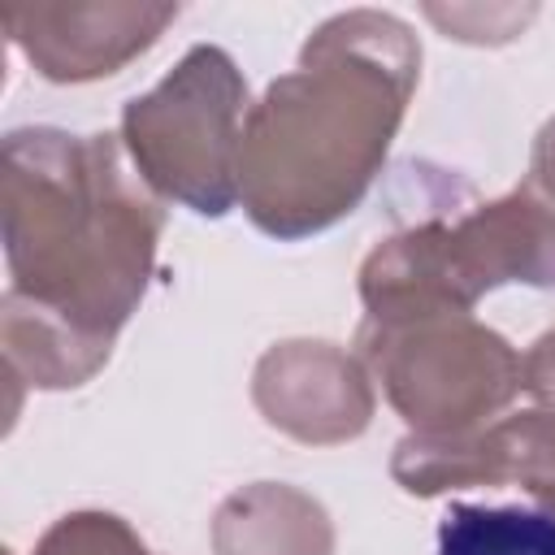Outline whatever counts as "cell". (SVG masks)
I'll use <instances>...</instances> for the list:
<instances>
[{
	"mask_svg": "<svg viewBox=\"0 0 555 555\" xmlns=\"http://www.w3.org/2000/svg\"><path fill=\"white\" fill-rule=\"evenodd\" d=\"M412 494H442L451 486L520 481L555 512V421L546 412H512L468 438H403L390 464Z\"/></svg>",
	"mask_w": 555,
	"mask_h": 555,
	"instance_id": "8992f818",
	"label": "cell"
},
{
	"mask_svg": "<svg viewBox=\"0 0 555 555\" xmlns=\"http://www.w3.org/2000/svg\"><path fill=\"white\" fill-rule=\"evenodd\" d=\"M356 347L421 438H468L525 390L520 356L468 312L364 317Z\"/></svg>",
	"mask_w": 555,
	"mask_h": 555,
	"instance_id": "277c9868",
	"label": "cell"
},
{
	"mask_svg": "<svg viewBox=\"0 0 555 555\" xmlns=\"http://www.w3.org/2000/svg\"><path fill=\"white\" fill-rule=\"evenodd\" d=\"M247 104L234 61L199 43L182 65L121 113L126 147L147 186L182 199L199 217H225L238 199V152Z\"/></svg>",
	"mask_w": 555,
	"mask_h": 555,
	"instance_id": "5b68a950",
	"label": "cell"
},
{
	"mask_svg": "<svg viewBox=\"0 0 555 555\" xmlns=\"http://www.w3.org/2000/svg\"><path fill=\"white\" fill-rule=\"evenodd\" d=\"M421 48L386 13L325 22L299 69L243 117L238 199L273 238H304L360 204L408 108Z\"/></svg>",
	"mask_w": 555,
	"mask_h": 555,
	"instance_id": "7a4b0ae2",
	"label": "cell"
},
{
	"mask_svg": "<svg viewBox=\"0 0 555 555\" xmlns=\"http://www.w3.org/2000/svg\"><path fill=\"white\" fill-rule=\"evenodd\" d=\"M212 542L217 555H330V520L308 494L264 481L221 503Z\"/></svg>",
	"mask_w": 555,
	"mask_h": 555,
	"instance_id": "ba28073f",
	"label": "cell"
},
{
	"mask_svg": "<svg viewBox=\"0 0 555 555\" xmlns=\"http://www.w3.org/2000/svg\"><path fill=\"white\" fill-rule=\"evenodd\" d=\"M499 282L555 286V121L533 143L529 178L468 212H429L390 234L360 269L369 321L468 312Z\"/></svg>",
	"mask_w": 555,
	"mask_h": 555,
	"instance_id": "3957f363",
	"label": "cell"
},
{
	"mask_svg": "<svg viewBox=\"0 0 555 555\" xmlns=\"http://www.w3.org/2000/svg\"><path fill=\"white\" fill-rule=\"evenodd\" d=\"M520 377H525V390L538 399V412H546L555 421V330H546L520 356Z\"/></svg>",
	"mask_w": 555,
	"mask_h": 555,
	"instance_id": "8fae6325",
	"label": "cell"
},
{
	"mask_svg": "<svg viewBox=\"0 0 555 555\" xmlns=\"http://www.w3.org/2000/svg\"><path fill=\"white\" fill-rule=\"evenodd\" d=\"M256 403L269 425L304 442L356 438L373 412L360 364L330 343L273 347L256 369Z\"/></svg>",
	"mask_w": 555,
	"mask_h": 555,
	"instance_id": "52a82bcc",
	"label": "cell"
},
{
	"mask_svg": "<svg viewBox=\"0 0 555 555\" xmlns=\"http://www.w3.org/2000/svg\"><path fill=\"white\" fill-rule=\"evenodd\" d=\"M438 555H555V512L451 503L438 525Z\"/></svg>",
	"mask_w": 555,
	"mask_h": 555,
	"instance_id": "9c48e42d",
	"label": "cell"
},
{
	"mask_svg": "<svg viewBox=\"0 0 555 555\" xmlns=\"http://www.w3.org/2000/svg\"><path fill=\"white\" fill-rule=\"evenodd\" d=\"M4 356L35 386H78L134 312L160 208L126 173L113 134L13 130L4 139Z\"/></svg>",
	"mask_w": 555,
	"mask_h": 555,
	"instance_id": "6da1fadb",
	"label": "cell"
},
{
	"mask_svg": "<svg viewBox=\"0 0 555 555\" xmlns=\"http://www.w3.org/2000/svg\"><path fill=\"white\" fill-rule=\"evenodd\" d=\"M35 555H147V546L117 516L74 512L43 533Z\"/></svg>",
	"mask_w": 555,
	"mask_h": 555,
	"instance_id": "30bf717a",
	"label": "cell"
}]
</instances>
